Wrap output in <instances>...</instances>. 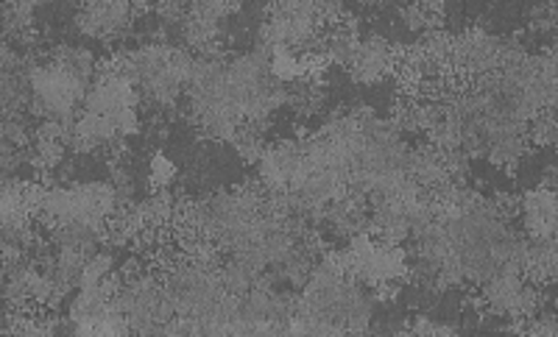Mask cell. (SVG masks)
<instances>
[{
    "label": "cell",
    "instance_id": "6",
    "mask_svg": "<svg viewBox=\"0 0 558 337\" xmlns=\"http://www.w3.org/2000/svg\"><path fill=\"white\" fill-rule=\"evenodd\" d=\"M82 112L112 121L126 140L143 128L137 89L123 73H118L109 64L96 71V78H93V84L87 87V96H84Z\"/></svg>",
    "mask_w": 558,
    "mask_h": 337
},
{
    "label": "cell",
    "instance_id": "16",
    "mask_svg": "<svg viewBox=\"0 0 558 337\" xmlns=\"http://www.w3.org/2000/svg\"><path fill=\"white\" fill-rule=\"evenodd\" d=\"M0 9H3V0H0Z\"/></svg>",
    "mask_w": 558,
    "mask_h": 337
},
{
    "label": "cell",
    "instance_id": "8",
    "mask_svg": "<svg viewBox=\"0 0 558 337\" xmlns=\"http://www.w3.org/2000/svg\"><path fill=\"white\" fill-rule=\"evenodd\" d=\"M397 59H400L397 45H391L380 34H363L343 71L349 73V78L355 84L372 87V84H380L388 73L397 71Z\"/></svg>",
    "mask_w": 558,
    "mask_h": 337
},
{
    "label": "cell",
    "instance_id": "1",
    "mask_svg": "<svg viewBox=\"0 0 558 337\" xmlns=\"http://www.w3.org/2000/svg\"><path fill=\"white\" fill-rule=\"evenodd\" d=\"M193 62L196 53L182 45L148 42L121 51L109 62V67L123 73L134 84L140 103L173 115V109L184 98V82L191 76Z\"/></svg>",
    "mask_w": 558,
    "mask_h": 337
},
{
    "label": "cell",
    "instance_id": "3",
    "mask_svg": "<svg viewBox=\"0 0 558 337\" xmlns=\"http://www.w3.org/2000/svg\"><path fill=\"white\" fill-rule=\"evenodd\" d=\"M121 285L114 290V310L126 319L132 335H166L168 324L177 319L162 282L154 271H146L140 260H129L118 271Z\"/></svg>",
    "mask_w": 558,
    "mask_h": 337
},
{
    "label": "cell",
    "instance_id": "14",
    "mask_svg": "<svg viewBox=\"0 0 558 337\" xmlns=\"http://www.w3.org/2000/svg\"><path fill=\"white\" fill-rule=\"evenodd\" d=\"M177 173H179L177 165H173L168 157H162V153H154V160H151V185H154V190H166L173 178H177Z\"/></svg>",
    "mask_w": 558,
    "mask_h": 337
},
{
    "label": "cell",
    "instance_id": "15",
    "mask_svg": "<svg viewBox=\"0 0 558 337\" xmlns=\"http://www.w3.org/2000/svg\"><path fill=\"white\" fill-rule=\"evenodd\" d=\"M0 207H3V192H0Z\"/></svg>",
    "mask_w": 558,
    "mask_h": 337
},
{
    "label": "cell",
    "instance_id": "10",
    "mask_svg": "<svg viewBox=\"0 0 558 337\" xmlns=\"http://www.w3.org/2000/svg\"><path fill=\"white\" fill-rule=\"evenodd\" d=\"M286 87V107L291 109L299 121H311V117L322 115L324 107H327V89H324L318 76H299L293 82H288Z\"/></svg>",
    "mask_w": 558,
    "mask_h": 337
},
{
    "label": "cell",
    "instance_id": "2",
    "mask_svg": "<svg viewBox=\"0 0 558 337\" xmlns=\"http://www.w3.org/2000/svg\"><path fill=\"white\" fill-rule=\"evenodd\" d=\"M227 78L243 121H271L286 107L288 87L271 73V57L263 45L235 59H227Z\"/></svg>",
    "mask_w": 558,
    "mask_h": 337
},
{
    "label": "cell",
    "instance_id": "13",
    "mask_svg": "<svg viewBox=\"0 0 558 337\" xmlns=\"http://www.w3.org/2000/svg\"><path fill=\"white\" fill-rule=\"evenodd\" d=\"M408 335H458V326L452 324H438L430 315H413L411 324L402 326Z\"/></svg>",
    "mask_w": 558,
    "mask_h": 337
},
{
    "label": "cell",
    "instance_id": "7",
    "mask_svg": "<svg viewBox=\"0 0 558 337\" xmlns=\"http://www.w3.org/2000/svg\"><path fill=\"white\" fill-rule=\"evenodd\" d=\"M143 12L137 0H82L76 28L89 39H118L132 32Z\"/></svg>",
    "mask_w": 558,
    "mask_h": 337
},
{
    "label": "cell",
    "instance_id": "9",
    "mask_svg": "<svg viewBox=\"0 0 558 337\" xmlns=\"http://www.w3.org/2000/svg\"><path fill=\"white\" fill-rule=\"evenodd\" d=\"M517 217L525 237H556V187L536 185L517 198Z\"/></svg>",
    "mask_w": 558,
    "mask_h": 337
},
{
    "label": "cell",
    "instance_id": "5",
    "mask_svg": "<svg viewBox=\"0 0 558 337\" xmlns=\"http://www.w3.org/2000/svg\"><path fill=\"white\" fill-rule=\"evenodd\" d=\"M87 87L82 78L68 73L62 64L45 57L43 62H32L28 71V112L34 121H51L62 126H73L82 112Z\"/></svg>",
    "mask_w": 558,
    "mask_h": 337
},
{
    "label": "cell",
    "instance_id": "12",
    "mask_svg": "<svg viewBox=\"0 0 558 337\" xmlns=\"http://www.w3.org/2000/svg\"><path fill=\"white\" fill-rule=\"evenodd\" d=\"M556 109H545V112H539V115L527 123V140H531V148H553L556 146Z\"/></svg>",
    "mask_w": 558,
    "mask_h": 337
},
{
    "label": "cell",
    "instance_id": "11",
    "mask_svg": "<svg viewBox=\"0 0 558 337\" xmlns=\"http://www.w3.org/2000/svg\"><path fill=\"white\" fill-rule=\"evenodd\" d=\"M268 128H271V121H243L235 128V134L229 137V146L235 148L243 162L254 165L268 148Z\"/></svg>",
    "mask_w": 558,
    "mask_h": 337
},
{
    "label": "cell",
    "instance_id": "4",
    "mask_svg": "<svg viewBox=\"0 0 558 337\" xmlns=\"http://www.w3.org/2000/svg\"><path fill=\"white\" fill-rule=\"evenodd\" d=\"M118 212L109 182H76L68 187L39 185L34 217L39 223H87L107 229L109 217Z\"/></svg>",
    "mask_w": 558,
    "mask_h": 337
}]
</instances>
